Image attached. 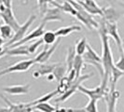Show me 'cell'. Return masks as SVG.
I'll use <instances>...</instances> for the list:
<instances>
[{
	"label": "cell",
	"mask_w": 124,
	"mask_h": 112,
	"mask_svg": "<svg viewBox=\"0 0 124 112\" xmlns=\"http://www.w3.org/2000/svg\"><path fill=\"white\" fill-rule=\"evenodd\" d=\"M99 36L102 41V50H103V53H102V64L104 66V70H105V75L108 78H110L111 75V69L112 66L114 65V60H113V54H112L111 49H110V43H109V37L106 33V24H105V21L102 19L101 23L99 24Z\"/></svg>",
	"instance_id": "1"
},
{
	"label": "cell",
	"mask_w": 124,
	"mask_h": 112,
	"mask_svg": "<svg viewBox=\"0 0 124 112\" xmlns=\"http://www.w3.org/2000/svg\"><path fill=\"white\" fill-rule=\"evenodd\" d=\"M67 1L70 4H72V6L77 9V16H76V18L78 19V21H80L87 28H89L90 30L98 29L99 28V24L93 19V15L88 13L81 5H79L77 1H74V0H67Z\"/></svg>",
	"instance_id": "2"
},
{
	"label": "cell",
	"mask_w": 124,
	"mask_h": 112,
	"mask_svg": "<svg viewBox=\"0 0 124 112\" xmlns=\"http://www.w3.org/2000/svg\"><path fill=\"white\" fill-rule=\"evenodd\" d=\"M82 57H83V61L85 64H91L97 69L98 73L101 76V79H103L105 75V70H104V66L102 64V57L97 54V52L93 50L89 43L87 45L86 52L82 55Z\"/></svg>",
	"instance_id": "3"
},
{
	"label": "cell",
	"mask_w": 124,
	"mask_h": 112,
	"mask_svg": "<svg viewBox=\"0 0 124 112\" xmlns=\"http://www.w3.org/2000/svg\"><path fill=\"white\" fill-rule=\"evenodd\" d=\"M91 76L92 75L88 74V75H83V76H80V77H78V79H76L73 82H71V84H70V86L69 88L67 89V91L66 92H64V93H62V95L59 97V98H57L56 99V103L58 104V103H60V102H65L66 100H68L73 94H74L77 91H78V86L81 85V83L83 82V81H85L86 80L88 79H90L91 78Z\"/></svg>",
	"instance_id": "4"
},
{
	"label": "cell",
	"mask_w": 124,
	"mask_h": 112,
	"mask_svg": "<svg viewBox=\"0 0 124 112\" xmlns=\"http://www.w3.org/2000/svg\"><path fill=\"white\" fill-rule=\"evenodd\" d=\"M36 18H37L36 15H31L29 18L27 19V21L25 22L24 24L23 25H21L20 28L15 32V34H14V36H13L12 38H11L8 43H6L7 47H9V46H11L13 44L19 42L20 40H22V39L27 35V31H28L29 27L33 24V23L35 22Z\"/></svg>",
	"instance_id": "5"
},
{
	"label": "cell",
	"mask_w": 124,
	"mask_h": 112,
	"mask_svg": "<svg viewBox=\"0 0 124 112\" xmlns=\"http://www.w3.org/2000/svg\"><path fill=\"white\" fill-rule=\"evenodd\" d=\"M0 15L1 19L4 21L5 24L9 25L12 28L14 32H16L20 28V24L18 23L17 19L15 18L12 11V8H5L1 4L0 7Z\"/></svg>",
	"instance_id": "6"
},
{
	"label": "cell",
	"mask_w": 124,
	"mask_h": 112,
	"mask_svg": "<svg viewBox=\"0 0 124 112\" xmlns=\"http://www.w3.org/2000/svg\"><path fill=\"white\" fill-rule=\"evenodd\" d=\"M36 62L34 59L31 60H23L21 62L16 63L15 64H13L11 66H8V68L4 69L2 71H0V77L4 76L7 74H10V73H14V72H25L28 71L31 68L33 64H35Z\"/></svg>",
	"instance_id": "7"
},
{
	"label": "cell",
	"mask_w": 124,
	"mask_h": 112,
	"mask_svg": "<svg viewBox=\"0 0 124 112\" xmlns=\"http://www.w3.org/2000/svg\"><path fill=\"white\" fill-rule=\"evenodd\" d=\"M45 25H46V23H43V22H42V24H40L36 29H34V30L30 32L29 34H27L22 40H20L19 42L13 44V45L8 47V48H14V47H17V46H20V45H24V44H26L28 41L35 40V39H37L38 37H42L43 34L45 33Z\"/></svg>",
	"instance_id": "8"
},
{
	"label": "cell",
	"mask_w": 124,
	"mask_h": 112,
	"mask_svg": "<svg viewBox=\"0 0 124 112\" xmlns=\"http://www.w3.org/2000/svg\"><path fill=\"white\" fill-rule=\"evenodd\" d=\"M105 24H106V30L107 35L114 39V41L116 42L117 46H118V50L122 53L123 52V50H122V39H121V37H120L119 34H118L117 23H109V22H106L105 21Z\"/></svg>",
	"instance_id": "9"
},
{
	"label": "cell",
	"mask_w": 124,
	"mask_h": 112,
	"mask_svg": "<svg viewBox=\"0 0 124 112\" xmlns=\"http://www.w3.org/2000/svg\"><path fill=\"white\" fill-rule=\"evenodd\" d=\"M60 41H61V39H60V37H58L57 41L53 44L52 47L48 48V46L46 45L45 48H44V50H42V51H41V52H40L35 59H34L35 62H36V64H37V63H38V64H45V63L48 62V61L50 59L51 55L53 54V52H54L56 49L58 48V46L60 45Z\"/></svg>",
	"instance_id": "10"
},
{
	"label": "cell",
	"mask_w": 124,
	"mask_h": 112,
	"mask_svg": "<svg viewBox=\"0 0 124 112\" xmlns=\"http://www.w3.org/2000/svg\"><path fill=\"white\" fill-rule=\"evenodd\" d=\"M79 5L84 8V9L90 13L91 15H99L101 17L104 16V12H103V8H101L97 3L95 2V0H79L78 2Z\"/></svg>",
	"instance_id": "11"
},
{
	"label": "cell",
	"mask_w": 124,
	"mask_h": 112,
	"mask_svg": "<svg viewBox=\"0 0 124 112\" xmlns=\"http://www.w3.org/2000/svg\"><path fill=\"white\" fill-rule=\"evenodd\" d=\"M42 22L43 23H48V22H62L63 19L62 16V10L58 7H54L51 8H48L46 13L42 16Z\"/></svg>",
	"instance_id": "12"
},
{
	"label": "cell",
	"mask_w": 124,
	"mask_h": 112,
	"mask_svg": "<svg viewBox=\"0 0 124 112\" xmlns=\"http://www.w3.org/2000/svg\"><path fill=\"white\" fill-rule=\"evenodd\" d=\"M119 96L120 93L117 90L109 91V93L106 94L104 100L106 101L107 106V112H116V106Z\"/></svg>",
	"instance_id": "13"
},
{
	"label": "cell",
	"mask_w": 124,
	"mask_h": 112,
	"mask_svg": "<svg viewBox=\"0 0 124 112\" xmlns=\"http://www.w3.org/2000/svg\"><path fill=\"white\" fill-rule=\"evenodd\" d=\"M3 92L9 93L11 95H23L27 94L30 91V84H24V85H12L2 89Z\"/></svg>",
	"instance_id": "14"
},
{
	"label": "cell",
	"mask_w": 124,
	"mask_h": 112,
	"mask_svg": "<svg viewBox=\"0 0 124 112\" xmlns=\"http://www.w3.org/2000/svg\"><path fill=\"white\" fill-rule=\"evenodd\" d=\"M0 97L7 103L9 112H32L31 107L28 106L27 104H12L4 95H0Z\"/></svg>",
	"instance_id": "15"
},
{
	"label": "cell",
	"mask_w": 124,
	"mask_h": 112,
	"mask_svg": "<svg viewBox=\"0 0 124 112\" xmlns=\"http://www.w3.org/2000/svg\"><path fill=\"white\" fill-rule=\"evenodd\" d=\"M57 64H46V63L45 64H40L39 66H38V69L37 71H35L34 74H33L34 78L37 79L41 76H47V75L52 73L54 68L57 66Z\"/></svg>",
	"instance_id": "16"
},
{
	"label": "cell",
	"mask_w": 124,
	"mask_h": 112,
	"mask_svg": "<svg viewBox=\"0 0 124 112\" xmlns=\"http://www.w3.org/2000/svg\"><path fill=\"white\" fill-rule=\"evenodd\" d=\"M103 12H104V16L102 18L106 22H109V23H118V19L121 16V14L116 11V9L113 8L112 7H106L105 8H103Z\"/></svg>",
	"instance_id": "17"
},
{
	"label": "cell",
	"mask_w": 124,
	"mask_h": 112,
	"mask_svg": "<svg viewBox=\"0 0 124 112\" xmlns=\"http://www.w3.org/2000/svg\"><path fill=\"white\" fill-rule=\"evenodd\" d=\"M8 48V47H7ZM6 55L8 56H28L30 55V52L28 50L27 45H20L14 48H8L7 49Z\"/></svg>",
	"instance_id": "18"
},
{
	"label": "cell",
	"mask_w": 124,
	"mask_h": 112,
	"mask_svg": "<svg viewBox=\"0 0 124 112\" xmlns=\"http://www.w3.org/2000/svg\"><path fill=\"white\" fill-rule=\"evenodd\" d=\"M124 75V72L120 71L119 69H118L115 65L112 66L111 69V75L109 78V90L110 91H114L116 90V85L118 83V80Z\"/></svg>",
	"instance_id": "19"
},
{
	"label": "cell",
	"mask_w": 124,
	"mask_h": 112,
	"mask_svg": "<svg viewBox=\"0 0 124 112\" xmlns=\"http://www.w3.org/2000/svg\"><path fill=\"white\" fill-rule=\"evenodd\" d=\"M81 30V27L79 25H69L66 27H62L58 30H56L55 34L57 37H67L70 34L74 33V32H78Z\"/></svg>",
	"instance_id": "20"
},
{
	"label": "cell",
	"mask_w": 124,
	"mask_h": 112,
	"mask_svg": "<svg viewBox=\"0 0 124 112\" xmlns=\"http://www.w3.org/2000/svg\"><path fill=\"white\" fill-rule=\"evenodd\" d=\"M77 55L75 47H69L67 50V56H66V74L70 72L73 69V64H74L75 57Z\"/></svg>",
	"instance_id": "21"
},
{
	"label": "cell",
	"mask_w": 124,
	"mask_h": 112,
	"mask_svg": "<svg viewBox=\"0 0 124 112\" xmlns=\"http://www.w3.org/2000/svg\"><path fill=\"white\" fill-rule=\"evenodd\" d=\"M56 94H58V92H57V90L53 91V92H51V93H46L45 95L41 96V97H39V98H37V100H34V101H33V102H31V103H28L27 105H28V106L32 107V106H36V105H37V104L48 102V101H50V99H52V98L55 96Z\"/></svg>",
	"instance_id": "22"
},
{
	"label": "cell",
	"mask_w": 124,
	"mask_h": 112,
	"mask_svg": "<svg viewBox=\"0 0 124 112\" xmlns=\"http://www.w3.org/2000/svg\"><path fill=\"white\" fill-rule=\"evenodd\" d=\"M56 108L57 107L51 106L50 103H48V102L40 103V104H37V105L31 107L32 111L37 110V111H40V112H54L56 110Z\"/></svg>",
	"instance_id": "23"
},
{
	"label": "cell",
	"mask_w": 124,
	"mask_h": 112,
	"mask_svg": "<svg viewBox=\"0 0 124 112\" xmlns=\"http://www.w3.org/2000/svg\"><path fill=\"white\" fill-rule=\"evenodd\" d=\"M87 39L86 37H82L81 39H78L77 40V43H76V46H75V50H76V53L78 55H83L85 52H86V50H87Z\"/></svg>",
	"instance_id": "24"
},
{
	"label": "cell",
	"mask_w": 124,
	"mask_h": 112,
	"mask_svg": "<svg viewBox=\"0 0 124 112\" xmlns=\"http://www.w3.org/2000/svg\"><path fill=\"white\" fill-rule=\"evenodd\" d=\"M84 61H83V57L81 55H76L75 57V61L74 64H73V69L76 71V74H77V79L78 77H80L81 70L84 67Z\"/></svg>",
	"instance_id": "25"
},
{
	"label": "cell",
	"mask_w": 124,
	"mask_h": 112,
	"mask_svg": "<svg viewBox=\"0 0 124 112\" xmlns=\"http://www.w3.org/2000/svg\"><path fill=\"white\" fill-rule=\"evenodd\" d=\"M15 34L12 28L8 24L0 25V36L4 39H11Z\"/></svg>",
	"instance_id": "26"
},
{
	"label": "cell",
	"mask_w": 124,
	"mask_h": 112,
	"mask_svg": "<svg viewBox=\"0 0 124 112\" xmlns=\"http://www.w3.org/2000/svg\"><path fill=\"white\" fill-rule=\"evenodd\" d=\"M42 39H43L44 43L48 46V45H51V44L55 43L57 39H58V37H56L55 32L46 31L42 36Z\"/></svg>",
	"instance_id": "27"
},
{
	"label": "cell",
	"mask_w": 124,
	"mask_h": 112,
	"mask_svg": "<svg viewBox=\"0 0 124 112\" xmlns=\"http://www.w3.org/2000/svg\"><path fill=\"white\" fill-rule=\"evenodd\" d=\"M52 73L54 75L55 80H57V82H59L64 76H66V68L62 65V64H58Z\"/></svg>",
	"instance_id": "28"
},
{
	"label": "cell",
	"mask_w": 124,
	"mask_h": 112,
	"mask_svg": "<svg viewBox=\"0 0 124 112\" xmlns=\"http://www.w3.org/2000/svg\"><path fill=\"white\" fill-rule=\"evenodd\" d=\"M58 83H59V85L57 87V92L60 94H62L64 92H66L67 89L69 88V86H70V84H71V82L69 81L67 76H64Z\"/></svg>",
	"instance_id": "29"
},
{
	"label": "cell",
	"mask_w": 124,
	"mask_h": 112,
	"mask_svg": "<svg viewBox=\"0 0 124 112\" xmlns=\"http://www.w3.org/2000/svg\"><path fill=\"white\" fill-rule=\"evenodd\" d=\"M97 102L98 100L96 99H90L87 106H85L83 108L87 112H98L97 109Z\"/></svg>",
	"instance_id": "30"
},
{
	"label": "cell",
	"mask_w": 124,
	"mask_h": 112,
	"mask_svg": "<svg viewBox=\"0 0 124 112\" xmlns=\"http://www.w3.org/2000/svg\"><path fill=\"white\" fill-rule=\"evenodd\" d=\"M43 43H44L43 39H42V38H40V39H37V41L33 42L31 45H29V46H28V50H29L30 54H34V53L37 51V48H38V47H40Z\"/></svg>",
	"instance_id": "31"
},
{
	"label": "cell",
	"mask_w": 124,
	"mask_h": 112,
	"mask_svg": "<svg viewBox=\"0 0 124 112\" xmlns=\"http://www.w3.org/2000/svg\"><path fill=\"white\" fill-rule=\"evenodd\" d=\"M38 2V8H39V12H40V15L43 16L44 14L46 13V11L48 10V0H37Z\"/></svg>",
	"instance_id": "32"
},
{
	"label": "cell",
	"mask_w": 124,
	"mask_h": 112,
	"mask_svg": "<svg viewBox=\"0 0 124 112\" xmlns=\"http://www.w3.org/2000/svg\"><path fill=\"white\" fill-rule=\"evenodd\" d=\"M114 65L117 67L118 69H119L120 71L124 72V53L122 52L121 55H120V58L118 62H114Z\"/></svg>",
	"instance_id": "33"
},
{
	"label": "cell",
	"mask_w": 124,
	"mask_h": 112,
	"mask_svg": "<svg viewBox=\"0 0 124 112\" xmlns=\"http://www.w3.org/2000/svg\"><path fill=\"white\" fill-rule=\"evenodd\" d=\"M1 4L5 8H12L11 4H12V0H2Z\"/></svg>",
	"instance_id": "34"
},
{
	"label": "cell",
	"mask_w": 124,
	"mask_h": 112,
	"mask_svg": "<svg viewBox=\"0 0 124 112\" xmlns=\"http://www.w3.org/2000/svg\"><path fill=\"white\" fill-rule=\"evenodd\" d=\"M46 78H47V80L48 81H52L55 80V77H54V75H53V73H50V74L47 75L46 76Z\"/></svg>",
	"instance_id": "35"
},
{
	"label": "cell",
	"mask_w": 124,
	"mask_h": 112,
	"mask_svg": "<svg viewBox=\"0 0 124 112\" xmlns=\"http://www.w3.org/2000/svg\"><path fill=\"white\" fill-rule=\"evenodd\" d=\"M0 112H9V109H8V107L0 106Z\"/></svg>",
	"instance_id": "36"
},
{
	"label": "cell",
	"mask_w": 124,
	"mask_h": 112,
	"mask_svg": "<svg viewBox=\"0 0 124 112\" xmlns=\"http://www.w3.org/2000/svg\"><path fill=\"white\" fill-rule=\"evenodd\" d=\"M4 40H5V39L0 36V47H3V45L5 44V41H4Z\"/></svg>",
	"instance_id": "37"
},
{
	"label": "cell",
	"mask_w": 124,
	"mask_h": 112,
	"mask_svg": "<svg viewBox=\"0 0 124 112\" xmlns=\"http://www.w3.org/2000/svg\"><path fill=\"white\" fill-rule=\"evenodd\" d=\"M7 49H8V48H7ZM7 49H6V50H5V51H3V52H1V53H0V58H1V57H3V56H5V55H6Z\"/></svg>",
	"instance_id": "38"
},
{
	"label": "cell",
	"mask_w": 124,
	"mask_h": 112,
	"mask_svg": "<svg viewBox=\"0 0 124 112\" xmlns=\"http://www.w3.org/2000/svg\"><path fill=\"white\" fill-rule=\"evenodd\" d=\"M48 2H49V4H51L52 2H55V0H48Z\"/></svg>",
	"instance_id": "39"
},
{
	"label": "cell",
	"mask_w": 124,
	"mask_h": 112,
	"mask_svg": "<svg viewBox=\"0 0 124 112\" xmlns=\"http://www.w3.org/2000/svg\"><path fill=\"white\" fill-rule=\"evenodd\" d=\"M122 50H123V53H124V39H122Z\"/></svg>",
	"instance_id": "40"
},
{
	"label": "cell",
	"mask_w": 124,
	"mask_h": 112,
	"mask_svg": "<svg viewBox=\"0 0 124 112\" xmlns=\"http://www.w3.org/2000/svg\"><path fill=\"white\" fill-rule=\"evenodd\" d=\"M1 2H2V0H0V3H1Z\"/></svg>",
	"instance_id": "41"
},
{
	"label": "cell",
	"mask_w": 124,
	"mask_h": 112,
	"mask_svg": "<svg viewBox=\"0 0 124 112\" xmlns=\"http://www.w3.org/2000/svg\"><path fill=\"white\" fill-rule=\"evenodd\" d=\"M0 19H1V15H0Z\"/></svg>",
	"instance_id": "42"
}]
</instances>
